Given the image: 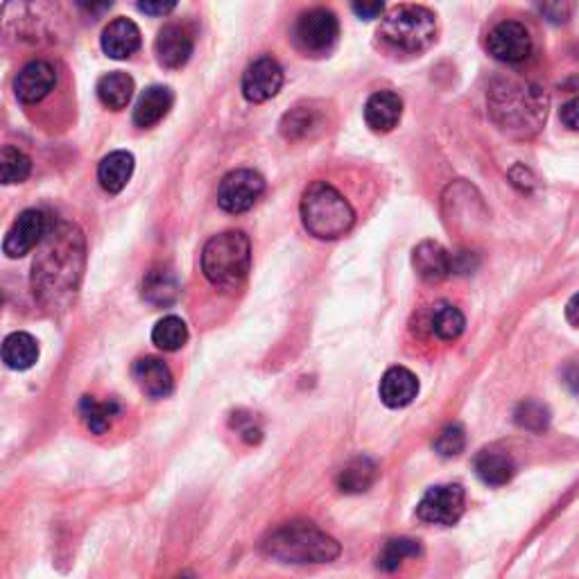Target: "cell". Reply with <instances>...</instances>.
<instances>
[{
	"mask_svg": "<svg viewBox=\"0 0 579 579\" xmlns=\"http://www.w3.org/2000/svg\"><path fill=\"white\" fill-rule=\"evenodd\" d=\"M84 236L71 222L50 224L32 265L34 295L46 308H64L80 288Z\"/></svg>",
	"mask_w": 579,
	"mask_h": 579,
	"instance_id": "cell-1",
	"label": "cell"
},
{
	"mask_svg": "<svg viewBox=\"0 0 579 579\" xmlns=\"http://www.w3.org/2000/svg\"><path fill=\"white\" fill-rule=\"evenodd\" d=\"M489 111L500 129L509 134L530 136L537 134L546 123L548 98L534 84L500 80L489 91Z\"/></svg>",
	"mask_w": 579,
	"mask_h": 579,
	"instance_id": "cell-2",
	"label": "cell"
},
{
	"mask_svg": "<svg viewBox=\"0 0 579 579\" xmlns=\"http://www.w3.org/2000/svg\"><path fill=\"white\" fill-rule=\"evenodd\" d=\"M263 552L285 564H328L340 557V543L310 521L285 523L263 541Z\"/></svg>",
	"mask_w": 579,
	"mask_h": 579,
	"instance_id": "cell-3",
	"label": "cell"
},
{
	"mask_svg": "<svg viewBox=\"0 0 579 579\" xmlns=\"http://www.w3.org/2000/svg\"><path fill=\"white\" fill-rule=\"evenodd\" d=\"M301 220L310 236L337 240L351 231L356 213L340 190L326 181H313L301 197Z\"/></svg>",
	"mask_w": 579,
	"mask_h": 579,
	"instance_id": "cell-4",
	"label": "cell"
},
{
	"mask_svg": "<svg viewBox=\"0 0 579 579\" xmlns=\"http://www.w3.org/2000/svg\"><path fill=\"white\" fill-rule=\"evenodd\" d=\"M252 267V243L243 231H224L202 249V272L215 288L233 290Z\"/></svg>",
	"mask_w": 579,
	"mask_h": 579,
	"instance_id": "cell-5",
	"label": "cell"
},
{
	"mask_svg": "<svg viewBox=\"0 0 579 579\" xmlns=\"http://www.w3.org/2000/svg\"><path fill=\"white\" fill-rule=\"evenodd\" d=\"M378 37L392 50L419 55L437 39V16L428 7L399 5L383 16Z\"/></svg>",
	"mask_w": 579,
	"mask_h": 579,
	"instance_id": "cell-6",
	"label": "cell"
},
{
	"mask_svg": "<svg viewBox=\"0 0 579 579\" xmlns=\"http://www.w3.org/2000/svg\"><path fill=\"white\" fill-rule=\"evenodd\" d=\"M292 37H295L301 53L322 57L335 48L337 37H340V23H337V16L331 10L315 7V10H308L299 16Z\"/></svg>",
	"mask_w": 579,
	"mask_h": 579,
	"instance_id": "cell-7",
	"label": "cell"
},
{
	"mask_svg": "<svg viewBox=\"0 0 579 579\" xmlns=\"http://www.w3.org/2000/svg\"><path fill=\"white\" fill-rule=\"evenodd\" d=\"M265 193V179L256 170H233L220 181L218 204L227 213H245L261 200Z\"/></svg>",
	"mask_w": 579,
	"mask_h": 579,
	"instance_id": "cell-8",
	"label": "cell"
},
{
	"mask_svg": "<svg viewBox=\"0 0 579 579\" xmlns=\"http://www.w3.org/2000/svg\"><path fill=\"white\" fill-rule=\"evenodd\" d=\"M466 494L460 485H439L426 491L417 505L419 521L428 525L451 527L460 521L464 514Z\"/></svg>",
	"mask_w": 579,
	"mask_h": 579,
	"instance_id": "cell-9",
	"label": "cell"
},
{
	"mask_svg": "<svg viewBox=\"0 0 579 579\" xmlns=\"http://www.w3.org/2000/svg\"><path fill=\"white\" fill-rule=\"evenodd\" d=\"M489 55L503 64H521L532 55L530 30L518 21L498 23L487 37Z\"/></svg>",
	"mask_w": 579,
	"mask_h": 579,
	"instance_id": "cell-10",
	"label": "cell"
},
{
	"mask_svg": "<svg viewBox=\"0 0 579 579\" xmlns=\"http://www.w3.org/2000/svg\"><path fill=\"white\" fill-rule=\"evenodd\" d=\"M50 222L46 218V213L37 209L23 211L19 218L14 220V224L7 231V236L3 240V252L10 258H21L28 252H32L34 247L41 245V240L46 238Z\"/></svg>",
	"mask_w": 579,
	"mask_h": 579,
	"instance_id": "cell-11",
	"label": "cell"
},
{
	"mask_svg": "<svg viewBox=\"0 0 579 579\" xmlns=\"http://www.w3.org/2000/svg\"><path fill=\"white\" fill-rule=\"evenodd\" d=\"M283 68L272 57H258L243 75V95L249 102H267L281 91Z\"/></svg>",
	"mask_w": 579,
	"mask_h": 579,
	"instance_id": "cell-12",
	"label": "cell"
},
{
	"mask_svg": "<svg viewBox=\"0 0 579 579\" xmlns=\"http://www.w3.org/2000/svg\"><path fill=\"white\" fill-rule=\"evenodd\" d=\"M57 73L50 62L43 59H34V62L25 64L14 80V93L23 105H34L41 102L46 95L55 89Z\"/></svg>",
	"mask_w": 579,
	"mask_h": 579,
	"instance_id": "cell-13",
	"label": "cell"
},
{
	"mask_svg": "<svg viewBox=\"0 0 579 579\" xmlns=\"http://www.w3.org/2000/svg\"><path fill=\"white\" fill-rule=\"evenodd\" d=\"M412 265L426 283H439L455 272L453 254L446 252L435 240H423L414 247Z\"/></svg>",
	"mask_w": 579,
	"mask_h": 579,
	"instance_id": "cell-14",
	"label": "cell"
},
{
	"mask_svg": "<svg viewBox=\"0 0 579 579\" xmlns=\"http://www.w3.org/2000/svg\"><path fill=\"white\" fill-rule=\"evenodd\" d=\"M154 50H157V59L163 68L177 71V68L186 66L193 55V37L186 28L170 23L159 32Z\"/></svg>",
	"mask_w": 579,
	"mask_h": 579,
	"instance_id": "cell-15",
	"label": "cell"
},
{
	"mask_svg": "<svg viewBox=\"0 0 579 579\" xmlns=\"http://www.w3.org/2000/svg\"><path fill=\"white\" fill-rule=\"evenodd\" d=\"M403 100L394 91H376L365 105V123L376 134H387L401 123Z\"/></svg>",
	"mask_w": 579,
	"mask_h": 579,
	"instance_id": "cell-16",
	"label": "cell"
},
{
	"mask_svg": "<svg viewBox=\"0 0 579 579\" xmlns=\"http://www.w3.org/2000/svg\"><path fill=\"white\" fill-rule=\"evenodd\" d=\"M132 374L138 390L150 396V399H166V396L172 394V387H175L168 365L159 358L136 360Z\"/></svg>",
	"mask_w": 579,
	"mask_h": 579,
	"instance_id": "cell-17",
	"label": "cell"
},
{
	"mask_svg": "<svg viewBox=\"0 0 579 579\" xmlns=\"http://www.w3.org/2000/svg\"><path fill=\"white\" fill-rule=\"evenodd\" d=\"M380 401H383L387 408H405L410 405L419 394V380L412 374L410 369L405 367H392L385 371L383 380H380Z\"/></svg>",
	"mask_w": 579,
	"mask_h": 579,
	"instance_id": "cell-18",
	"label": "cell"
},
{
	"mask_svg": "<svg viewBox=\"0 0 579 579\" xmlns=\"http://www.w3.org/2000/svg\"><path fill=\"white\" fill-rule=\"evenodd\" d=\"M102 50L111 59H127L132 57L138 48H141V30L138 25L129 19L111 21L105 30H102Z\"/></svg>",
	"mask_w": 579,
	"mask_h": 579,
	"instance_id": "cell-19",
	"label": "cell"
},
{
	"mask_svg": "<svg viewBox=\"0 0 579 579\" xmlns=\"http://www.w3.org/2000/svg\"><path fill=\"white\" fill-rule=\"evenodd\" d=\"M172 102H175V95H172L168 86H150V89L141 93V98L136 102L134 123L143 129L154 127L159 120L168 116Z\"/></svg>",
	"mask_w": 579,
	"mask_h": 579,
	"instance_id": "cell-20",
	"label": "cell"
},
{
	"mask_svg": "<svg viewBox=\"0 0 579 579\" xmlns=\"http://www.w3.org/2000/svg\"><path fill=\"white\" fill-rule=\"evenodd\" d=\"M475 473H478V478L487 487H503L514 478L516 464L512 455H507L505 451L487 448V451H480L478 457H475Z\"/></svg>",
	"mask_w": 579,
	"mask_h": 579,
	"instance_id": "cell-21",
	"label": "cell"
},
{
	"mask_svg": "<svg viewBox=\"0 0 579 579\" xmlns=\"http://www.w3.org/2000/svg\"><path fill=\"white\" fill-rule=\"evenodd\" d=\"M132 175H134V154L132 152L118 150V152H111L109 157L100 161L98 181H100V186L111 195L120 193V190L129 184Z\"/></svg>",
	"mask_w": 579,
	"mask_h": 579,
	"instance_id": "cell-22",
	"label": "cell"
},
{
	"mask_svg": "<svg viewBox=\"0 0 579 579\" xmlns=\"http://www.w3.org/2000/svg\"><path fill=\"white\" fill-rule=\"evenodd\" d=\"M324 127L322 111L313 105H297L281 120V134L288 141H304Z\"/></svg>",
	"mask_w": 579,
	"mask_h": 579,
	"instance_id": "cell-23",
	"label": "cell"
},
{
	"mask_svg": "<svg viewBox=\"0 0 579 579\" xmlns=\"http://www.w3.org/2000/svg\"><path fill=\"white\" fill-rule=\"evenodd\" d=\"M378 478V466L371 457L360 455L356 460H351L337 475V487L344 494H365L367 489L374 487Z\"/></svg>",
	"mask_w": 579,
	"mask_h": 579,
	"instance_id": "cell-24",
	"label": "cell"
},
{
	"mask_svg": "<svg viewBox=\"0 0 579 579\" xmlns=\"http://www.w3.org/2000/svg\"><path fill=\"white\" fill-rule=\"evenodd\" d=\"M179 281L170 270H150L143 279V299L152 306H172L179 299Z\"/></svg>",
	"mask_w": 579,
	"mask_h": 579,
	"instance_id": "cell-25",
	"label": "cell"
},
{
	"mask_svg": "<svg viewBox=\"0 0 579 579\" xmlns=\"http://www.w3.org/2000/svg\"><path fill=\"white\" fill-rule=\"evenodd\" d=\"M39 342L30 333H12L3 342V362L14 371H25L37 365Z\"/></svg>",
	"mask_w": 579,
	"mask_h": 579,
	"instance_id": "cell-26",
	"label": "cell"
},
{
	"mask_svg": "<svg viewBox=\"0 0 579 579\" xmlns=\"http://www.w3.org/2000/svg\"><path fill=\"white\" fill-rule=\"evenodd\" d=\"M95 91H98V98H100L102 105L114 109V111H120L129 105V100H132L134 80L127 73L114 71L105 77H100Z\"/></svg>",
	"mask_w": 579,
	"mask_h": 579,
	"instance_id": "cell-27",
	"label": "cell"
},
{
	"mask_svg": "<svg viewBox=\"0 0 579 579\" xmlns=\"http://www.w3.org/2000/svg\"><path fill=\"white\" fill-rule=\"evenodd\" d=\"M466 319L462 315V310L453 306L451 301H439V304L432 306L430 313V331L435 333L439 340L453 342L464 333Z\"/></svg>",
	"mask_w": 579,
	"mask_h": 579,
	"instance_id": "cell-28",
	"label": "cell"
},
{
	"mask_svg": "<svg viewBox=\"0 0 579 579\" xmlns=\"http://www.w3.org/2000/svg\"><path fill=\"white\" fill-rule=\"evenodd\" d=\"M80 414L86 428L95 432V435H102V432H107L111 428V423L118 417V403L116 401L100 403L95 401L93 396H84L80 403Z\"/></svg>",
	"mask_w": 579,
	"mask_h": 579,
	"instance_id": "cell-29",
	"label": "cell"
},
{
	"mask_svg": "<svg viewBox=\"0 0 579 579\" xmlns=\"http://www.w3.org/2000/svg\"><path fill=\"white\" fill-rule=\"evenodd\" d=\"M152 342L163 351H179L188 342V326L181 317L168 315L157 322L152 331Z\"/></svg>",
	"mask_w": 579,
	"mask_h": 579,
	"instance_id": "cell-30",
	"label": "cell"
},
{
	"mask_svg": "<svg viewBox=\"0 0 579 579\" xmlns=\"http://www.w3.org/2000/svg\"><path fill=\"white\" fill-rule=\"evenodd\" d=\"M32 172V161L28 159V154H23L14 145H5L3 152H0V179L3 184H21L30 177Z\"/></svg>",
	"mask_w": 579,
	"mask_h": 579,
	"instance_id": "cell-31",
	"label": "cell"
},
{
	"mask_svg": "<svg viewBox=\"0 0 579 579\" xmlns=\"http://www.w3.org/2000/svg\"><path fill=\"white\" fill-rule=\"evenodd\" d=\"M421 555V546L419 541L414 539H392L385 543L383 552L378 557V568L385 570V573H394L403 566L405 559L419 557Z\"/></svg>",
	"mask_w": 579,
	"mask_h": 579,
	"instance_id": "cell-32",
	"label": "cell"
},
{
	"mask_svg": "<svg viewBox=\"0 0 579 579\" xmlns=\"http://www.w3.org/2000/svg\"><path fill=\"white\" fill-rule=\"evenodd\" d=\"M514 421L518 426L530 432H543L550 426V410L539 401H523L518 403L514 412Z\"/></svg>",
	"mask_w": 579,
	"mask_h": 579,
	"instance_id": "cell-33",
	"label": "cell"
},
{
	"mask_svg": "<svg viewBox=\"0 0 579 579\" xmlns=\"http://www.w3.org/2000/svg\"><path fill=\"white\" fill-rule=\"evenodd\" d=\"M432 446L442 457H457L466 448V432L460 423H451L439 432Z\"/></svg>",
	"mask_w": 579,
	"mask_h": 579,
	"instance_id": "cell-34",
	"label": "cell"
},
{
	"mask_svg": "<svg viewBox=\"0 0 579 579\" xmlns=\"http://www.w3.org/2000/svg\"><path fill=\"white\" fill-rule=\"evenodd\" d=\"M539 12L546 16L550 23H566L570 19V14H573V5L570 3H546L539 7Z\"/></svg>",
	"mask_w": 579,
	"mask_h": 579,
	"instance_id": "cell-35",
	"label": "cell"
},
{
	"mask_svg": "<svg viewBox=\"0 0 579 579\" xmlns=\"http://www.w3.org/2000/svg\"><path fill=\"white\" fill-rule=\"evenodd\" d=\"M561 123H564L568 129L573 132H579V98H573L561 107Z\"/></svg>",
	"mask_w": 579,
	"mask_h": 579,
	"instance_id": "cell-36",
	"label": "cell"
},
{
	"mask_svg": "<svg viewBox=\"0 0 579 579\" xmlns=\"http://www.w3.org/2000/svg\"><path fill=\"white\" fill-rule=\"evenodd\" d=\"M351 10H353V14L360 16V19L374 21V19H380V16H383L385 5L383 3H353Z\"/></svg>",
	"mask_w": 579,
	"mask_h": 579,
	"instance_id": "cell-37",
	"label": "cell"
},
{
	"mask_svg": "<svg viewBox=\"0 0 579 579\" xmlns=\"http://www.w3.org/2000/svg\"><path fill=\"white\" fill-rule=\"evenodd\" d=\"M138 10H141L143 14H150V16H166L170 14L172 10H175V3H138L136 5Z\"/></svg>",
	"mask_w": 579,
	"mask_h": 579,
	"instance_id": "cell-38",
	"label": "cell"
},
{
	"mask_svg": "<svg viewBox=\"0 0 579 579\" xmlns=\"http://www.w3.org/2000/svg\"><path fill=\"white\" fill-rule=\"evenodd\" d=\"M564 383L573 394H579V360H573L564 369Z\"/></svg>",
	"mask_w": 579,
	"mask_h": 579,
	"instance_id": "cell-39",
	"label": "cell"
},
{
	"mask_svg": "<svg viewBox=\"0 0 579 579\" xmlns=\"http://www.w3.org/2000/svg\"><path fill=\"white\" fill-rule=\"evenodd\" d=\"M566 319H568V324L579 328V295L570 297V301L566 304Z\"/></svg>",
	"mask_w": 579,
	"mask_h": 579,
	"instance_id": "cell-40",
	"label": "cell"
},
{
	"mask_svg": "<svg viewBox=\"0 0 579 579\" xmlns=\"http://www.w3.org/2000/svg\"><path fill=\"white\" fill-rule=\"evenodd\" d=\"M179 579H181V577H179Z\"/></svg>",
	"mask_w": 579,
	"mask_h": 579,
	"instance_id": "cell-41",
	"label": "cell"
}]
</instances>
